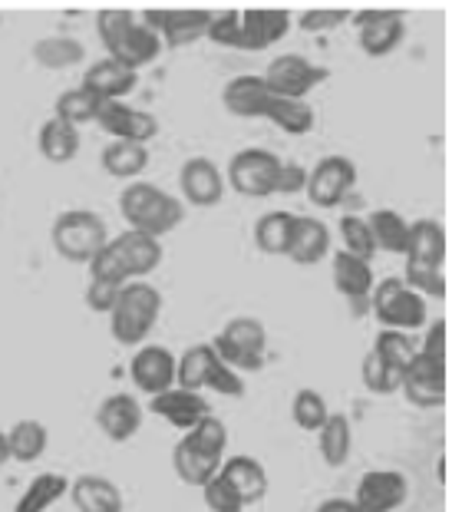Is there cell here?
<instances>
[{
    "instance_id": "6da1fadb",
    "label": "cell",
    "mask_w": 462,
    "mask_h": 512,
    "mask_svg": "<svg viewBox=\"0 0 462 512\" xmlns=\"http://www.w3.org/2000/svg\"><path fill=\"white\" fill-rule=\"evenodd\" d=\"M159 265H162L159 238H149V235L126 228V232L109 238L86 268H90V278L123 288L129 281H146V275H152Z\"/></svg>"
},
{
    "instance_id": "7a4b0ae2",
    "label": "cell",
    "mask_w": 462,
    "mask_h": 512,
    "mask_svg": "<svg viewBox=\"0 0 462 512\" xmlns=\"http://www.w3.org/2000/svg\"><path fill=\"white\" fill-rule=\"evenodd\" d=\"M119 212L132 232H142L149 238H159L175 232L185 222V202L179 195H169L156 182L136 179L129 182L119 195Z\"/></svg>"
},
{
    "instance_id": "3957f363",
    "label": "cell",
    "mask_w": 462,
    "mask_h": 512,
    "mask_svg": "<svg viewBox=\"0 0 462 512\" xmlns=\"http://www.w3.org/2000/svg\"><path fill=\"white\" fill-rule=\"evenodd\" d=\"M162 318V291L149 281H129L109 311V334L123 347H142Z\"/></svg>"
},
{
    "instance_id": "277c9868",
    "label": "cell",
    "mask_w": 462,
    "mask_h": 512,
    "mask_svg": "<svg viewBox=\"0 0 462 512\" xmlns=\"http://www.w3.org/2000/svg\"><path fill=\"white\" fill-rule=\"evenodd\" d=\"M109 242L106 219L93 209H66L50 225V245L73 265H90L99 248Z\"/></svg>"
},
{
    "instance_id": "5b68a950",
    "label": "cell",
    "mask_w": 462,
    "mask_h": 512,
    "mask_svg": "<svg viewBox=\"0 0 462 512\" xmlns=\"http://www.w3.org/2000/svg\"><path fill=\"white\" fill-rule=\"evenodd\" d=\"M215 347L218 361L228 364L238 374H258L268 364V328L258 318H231L215 341H208Z\"/></svg>"
},
{
    "instance_id": "8992f818",
    "label": "cell",
    "mask_w": 462,
    "mask_h": 512,
    "mask_svg": "<svg viewBox=\"0 0 462 512\" xmlns=\"http://www.w3.org/2000/svg\"><path fill=\"white\" fill-rule=\"evenodd\" d=\"M370 311H373V318L380 321V328L403 331V334H410L416 328H426V321H429L426 301L416 291L406 288L400 275L380 278L377 285H373Z\"/></svg>"
},
{
    "instance_id": "52a82bcc",
    "label": "cell",
    "mask_w": 462,
    "mask_h": 512,
    "mask_svg": "<svg viewBox=\"0 0 462 512\" xmlns=\"http://www.w3.org/2000/svg\"><path fill=\"white\" fill-rule=\"evenodd\" d=\"M281 169V156L271 149H241L231 156L228 169H225V185H231L238 195L245 199H268L274 195V179H278Z\"/></svg>"
},
{
    "instance_id": "ba28073f",
    "label": "cell",
    "mask_w": 462,
    "mask_h": 512,
    "mask_svg": "<svg viewBox=\"0 0 462 512\" xmlns=\"http://www.w3.org/2000/svg\"><path fill=\"white\" fill-rule=\"evenodd\" d=\"M350 24L357 27L360 50L367 57H387L406 37V10L403 7H363L350 14Z\"/></svg>"
},
{
    "instance_id": "9c48e42d",
    "label": "cell",
    "mask_w": 462,
    "mask_h": 512,
    "mask_svg": "<svg viewBox=\"0 0 462 512\" xmlns=\"http://www.w3.org/2000/svg\"><path fill=\"white\" fill-rule=\"evenodd\" d=\"M139 20L149 30H156L162 47L182 50L205 37L212 10H205V7H149Z\"/></svg>"
},
{
    "instance_id": "30bf717a",
    "label": "cell",
    "mask_w": 462,
    "mask_h": 512,
    "mask_svg": "<svg viewBox=\"0 0 462 512\" xmlns=\"http://www.w3.org/2000/svg\"><path fill=\"white\" fill-rule=\"evenodd\" d=\"M357 185V166L347 156H324L307 169V189L314 209H337L340 202L354 192Z\"/></svg>"
},
{
    "instance_id": "8fae6325",
    "label": "cell",
    "mask_w": 462,
    "mask_h": 512,
    "mask_svg": "<svg viewBox=\"0 0 462 512\" xmlns=\"http://www.w3.org/2000/svg\"><path fill=\"white\" fill-rule=\"evenodd\" d=\"M264 83H268L271 96H284V100H307L311 90H317L327 80V70L317 67L301 53H281V57L271 60V67L261 73Z\"/></svg>"
},
{
    "instance_id": "7c38bea8",
    "label": "cell",
    "mask_w": 462,
    "mask_h": 512,
    "mask_svg": "<svg viewBox=\"0 0 462 512\" xmlns=\"http://www.w3.org/2000/svg\"><path fill=\"white\" fill-rule=\"evenodd\" d=\"M96 126L103 129L109 139H123V143H139V146H149V139L159 136V119L149 110L129 106L126 100H113V103L99 106Z\"/></svg>"
},
{
    "instance_id": "4fadbf2b",
    "label": "cell",
    "mask_w": 462,
    "mask_h": 512,
    "mask_svg": "<svg viewBox=\"0 0 462 512\" xmlns=\"http://www.w3.org/2000/svg\"><path fill=\"white\" fill-rule=\"evenodd\" d=\"M179 192H182L185 205H195V209H215V205L225 199V172L208 156L185 159L182 172H179Z\"/></svg>"
},
{
    "instance_id": "5bb4252c",
    "label": "cell",
    "mask_w": 462,
    "mask_h": 512,
    "mask_svg": "<svg viewBox=\"0 0 462 512\" xmlns=\"http://www.w3.org/2000/svg\"><path fill=\"white\" fill-rule=\"evenodd\" d=\"M129 380L139 394L156 397L162 390L175 387V354L162 344H142L129 357Z\"/></svg>"
},
{
    "instance_id": "9a60e30c",
    "label": "cell",
    "mask_w": 462,
    "mask_h": 512,
    "mask_svg": "<svg viewBox=\"0 0 462 512\" xmlns=\"http://www.w3.org/2000/svg\"><path fill=\"white\" fill-rule=\"evenodd\" d=\"M142 420H146V410H142L139 397L126 394V390L103 397L96 407V427L113 443H129L142 430Z\"/></svg>"
},
{
    "instance_id": "2e32d148",
    "label": "cell",
    "mask_w": 462,
    "mask_h": 512,
    "mask_svg": "<svg viewBox=\"0 0 462 512\" xmlns=\"http://www.w3.org/2000/svg\"><path fill=\"white\" fill-rule=\"evenodd\" d=\"M294 17L288 7H245L241 10V50H268L288 37Z\"/></svg>"
},
{
    "instance_id": "e0dca14e",
    "label": "cell",
    "mask_w": 462,
    "mask_h": 512,
    "mask_svg": "<svg viewBox=\"0 0 462 512\" xmlns=\"http://www.w3.org/2000/svg\"><path fill=\"white\" fill-rule=\"evenodd\" d=\"M406 496H410V483H406L403 473L370 470V473L360 476L354 503L363 512H396L406 503Z\"/></svg>"
},
{
    "instance_id": "ac0fdd59",
    "label": "cell",
    "mask_w": 462,
    "mask_h": 512,
    "mask_svg": "<svg viewBox=\"0 0 462 512\" xmlns=\"http://www.w3.org/2000/svg\"><path fill=\"white\" fill-rule=\"evenodd\" d=\"M400 390L413 407L439 410L446 403V364L426 361V357H420V351H416V361L406 367Z\"/></svg>"
},
{
    "instance_id": "d6986e66",
    "label": "cell",
    "mask_w": 462,
    "mask_h": 512,
    "mask_svg": "<svg viewBox=\"0 0 462 512\" xmlns=\"http://www.w3.org/2000/svg\"><path fill=\"white\" fill-rule=\"evenodd\" d=\"M149 413H156L159 420L172 423L175 430H192L198 420L208 417L212 407L208 400L198 394V390H185V387H169L162 394L149 397Z\"/></svg>"
},
{
    "instance_id": "ffe728a7",
    "label": "cell",
    "mask_w": 462,
    "mask_h": 512,
    "mask_svg": "<svg viewBox=\"0 0 462 512\" xmlns=\"http://www.w3.org/2000/svg\"><path fill=\"white\" fill-rule=\"evenodd\" d=\"M136 83H139L136 70L123 67V63L113 60V57H103V60H96L86 67L80 86L83 90H90L96 100L113 103V100H126V96L136 90Z\"/></svg>"
},
{
    "instance_id": "44dd1931",
    "label": "cell",
    "mask_w": 462,
    "mask_h": 512,
    "mask_svg": "<svg viewBox=\"0 0 462 512\" xmlns=\"http://www.w3.org/2000/svg\"><path fill=\"white\" fill-rule=\"evenodd\" d=\"M76 512H126V496L109 476L83 473L70 479V493Z\"/></svg>"
},
{
    "instance_id": "7402d4cb",
    "label": "cell",
    "mask_w": 462,
    "mask_h": 512,
    "mask_svg": "<svg viewBox=\"0 0 462 512\" xmlns=\"http://www.w3.org/2000/svg\"><path fill=\"white\" fill-rule=\"evenodd\" d=\"M330 255V228L314 219V215H294V228H291V242H288V255L294 265L311 268L321 265Z\"/></svg>"
},
{
    "instance_id": "603a6c76",
    "label": "cell",
    "mask_w": 462,
    "mask_h": 512,
    "mask_svg": "<svg viewBox=\"0 0 462 512\" xmlns=\"http://www.w3.org/2000/svg\"><path fill=\"white\" fill-rule=\"evenodd\" d=\"M222 103L231 116L264 119V110H268V103H271V90H268V83H264L261 73H241V76H235V80L225 83Z\"/></svg>"
},
{
    "instance_id": "cb8c5ba5",
    "label": "cell",
    "mask_w": 462,
    "mask_h": 512,
    "mask_svg": "<svg viewBox=\"0 0 462 512\" xmlns=\"http://www.w3.org/2000/svg\"><path fill=\"white\" fill-rule=\"evenodd\" d=\"M330 275H334V288L344 294L350 304L370 301V291H373V285H377L370 261L350 255V252H344V248H337V252L330 255Z\"/></svg>"
},
{
    "instance_id": "d4e9b609",
    "label": "cell",
    "mask_w": 462,
    "mask_h": 512,
    "mask_svg": "<svg viewBox=\"0 0 462 512\" xmlns=\"http://www.w3.org/2000/svg\"><path fill=\"white\" fill-rule=\"evenodd\" d=\"M218 473L228 479V486L241 496L245 506H255L268 496V470L255 456H225Z\"/></svg>"
},
{
    "instance_id": "484cf974",
    "label": "cell",
    "mask_w": 462,
    "mask_h": 512,
    "mask_svg": "<svg viewBox=\"0 0 462 512\" xmlns=\"http://www.w3.org/2000/svg\"><path fill=\"white\" fill-rule=\"evenodd\" d=\"M406 261L413 265L443 268L446 261V228L436 219H416L410 222V242H406Z\"/></svg>"
},
{
    "instance_id": "4316f807",
    "label": "cell",
    "mask_w": 462,
    "mask_h": 512,
    "mask_svg": "<svg viewBox=\"0 0 462 512\" xmlns=\"http://www.w3.org/2000/svg\"><path fill=\"white\" fill-rule=\"evenodd\" d=\"M80 146H83V129L63 123V119H57V116H50L37 133L40 156L47 162H53V166H66V162H73Z\"/></svg>"
},
{
    "instance_id": "83f0119b",
    "label": "cell",
    "mask_w": 462,
    "mask_h": 512,
    "mask_svg": "<svg viewBox=\"0 0 462 512\" xmlns=\"http://www.w3.org/2000/svg\"><path fill=\"white\" fill-rule=\"evenodd\" d=\"M99 166H103L106 176L136 182L142 172L149 169V146L109 139V143L103 146V152H99Z\"/></svg>"
},
{
    "instance_id": "f1b7e54d",
    "label": "cell",
    "mask_w": 462,
    "mask_h": 512,
    "mask_svg": "<svg viewBox=\"0 0 462 512\" xmlns=\"http://www.w3.org/2000/svg\"><path fill=\"white\" fill-rule=\"evenodd\" d=\"M30 57H33L37 67L50 70V73H60V70H73L76 63H83L86 60V47L76 37L50 34V37H40L37 43H33Z\"/></svg>"
},
{
    "instance_id": "f546056e",
    "label": "cell",
    "mask_w": 462,
    "mask_h": 512,
    "mask_svg": "<svg viewBox=\"0 0 462 512\" xmlns=\"http://www.w3.org/2000/svg\"><path fill=\"white\" fill-rule=\"evenodd\" d=\"M165 47H162V40H159V34L156 30H149L142 20H136V27L129 30L126 34V40L119 43V47L109 53L113 60H119L123 67H129V70H142V67H149V63H156L159 60V53H162Z\"/></svg>"
},
{
    "instance_id": "4dcf8cb0",
    "label": "cell",
    "mask_w": 462,
    "mask_h": 512,
    "mask_svg": "<svg viewBox=\"0 0 462 512\" xmlns=\"http://www.w3.org/2000/svg\"><path fill=\"white\" fill-rule=\"evenodd\" d=\"M350 450H354V427L344 413H330L324 427L317 430V453L330 470H337L350 460Z\"/></svg>"
},
{
    "instance_id": "1f68e13d",
    "label": "cell",
    "mask_w": 462,
    "mask_h": 512,
    "mask_svg": "<svg viewBox=\"0 0 462 512\" xmlns=\"http://www.w3.org/2000/svg\"><path fill=\"white\" fill-rule=\"evenodd\" d=\"M50 446V430L47 423L40 420H17L14 427L7 430V450L14 463H33L47 453Z\"/></svg>"
},
{
    "instance_id": "d6a6232c",
    "label": "cell",
    "mask_w": 462,
    "mask_h": 512,
    "mask_svg": "<svg viewBox=\"0 0 462 512\" xmlns=\"http://www.w3.org/2000/svg\"><path fill=\"white\" fill-rule=\"evenodd\" d=\"M66 493H70V479L63 473H40V476H33L30 486L20 493L14 512H50Z\"/></svg>"
},
{
    "instance_id": "836d02e7",
    "label": "cell",
    "mask_w": 462,
    "mask_h": 512,
    "mask_svg": "<svg viewBox=\"0 0 462 512\" xmlns=\"http://www.w3.org/2000/svg\"><path fill=\"white\" fill-rule=\"evenodd\" d=\"M367 225H370V235H373V245H377V252L406 255V242H410V222H406L400 212L377 209L367 219Z\"/></svg>"
},
{
    "instance_id": "e575fe53",
    "label": "cell",
    "mask_w": 462,
    "mask_h": 512,
    "mask_svg": "<svg viewBox=\"0 0 462 512\" xmlns=\"http://www.w3.org/2000/svg\"><path fill=\"white\" fill-rule=\"evenodd\" d=\"M264 119H271V123L288 136H307L317 123L311 103L307 100H284V96H271L268 110H264Z\"/></svg>"
},
{
    "instance_id": "d590c367",
    "label": "cell",
    "mask_w": 462,
    "mask_h": 512,
    "mask_svg": "<svg viewBox=\"0 0 462 512\" xmlns=\"http://www.w3.org/2000/svg\"><path fill=\"white\" fill-rule=\"evenodd\" d=\"M218 364V354L212 344H192L189 351L182 357H175V387H185V390H205V380H208V370Z\"/></svg>"
},
{
    "instance_id": "8d00e7d4",
    "label": "cell",
    "mask_w": 462,
    "mask_h": 512,
    "mask_svg": "<svg viewBox=\"0 0 462 512\" xmlns=\"http://www.w3.org/2000/svg\"><path fill=\"white\" fill-rule=\"evenodd\" d=\"M291 228H294V212H284V209L264 212L255 222V245L264 255H288Z\"/></svg>"
},
{
    "instance_id": "74e56055",
    "label": "cell",
    "mask_w": 462,
    "mask_h": 512,
    "mask_svg": "<svg viewBox=\"0 0 462 512\" xmlns=\"http://www.w3.org/2000/svg\"><path fill=\"white\" fill-rule=\"evenodd\" d=\"M99 106H103V100H96V96L90 90H83V86H73V90H63L57 96V103H53V116L76 126V129H83V126L96 123Z\"/></svg>"
},
{
    "instance_id": "f35d334b",
    "label": "cell",
    "mask_w": 462,
    "mask_h": 512,
    "mask_svg": "<svg viewBox=\"0 0 462 512\" xmlns=\"http://www.w3.org/2000/svg\"><path fill=\"white\" fill-rule=\"evenodd\" d=\"M172 466H175V473H179L182 483L205 486L208 479L218 473V466H222V463L212 460V456H205V453H198L192 443L179 440V443H175V450H172Z\"/></svg>"
},
{
    "instance_id": "ab89813d",
    "label": "cell",
    "mask_w": 462,
    "mask_h": 512,
    "mask_svg": "<svg viewBox=\"0 0 462 512\" xmlns=\"http://www.w3.org/2000/svg\"><path fill=\"white\" fill-rule=\"evenodd\" d=\"M182 440L192 443L198 453L212 456V460H218V463H222L225 453H228V427L215 417V413H208V417L198 420L192 430H185Z\"/></svg>"
},
{
    "instance_id": "60d3db41",
    "label": "cell",
    "mask_w": 462,
    "mask_h": 512,
    "mask_svg": "<svg viewBox=\"0 0 462 512\" xmlns=\"http://www.w3.org/2000/svg\"><path fill=\"white\" fill-rule=\"evenodd\" d=\"M416 351H420V347H416L413 337L403 331L383 328L377 334V341H373V354H377L383 364H390L393 370H400V374H406V367L416 361Z\"/></svg>"
},
{
    "instance_id": "b9f144b4",
    "label": "cell",
    "mask_w": 462,
    "mask_h": 512,
    "mask_svg": "<svg viewBox=\"0 0 462 512\" xmlns=\"http://www.w3.org/2000/svg\"><path fill=\"white\" fill-rule=\"evenodd\" d=\"M136 10L129 7H103L96 14V34H99V43L106 47V57L113 53L119 43L126 40V34L132 27H136Z\"/></svg>"
},
{
    "instance_id": "7bdbcfd3",
    "label": "cell",
    "mask_w": 462,
    "mask_h": 512,
    "mask_svg": "<svg viewBox=\"0 0 462 512\" xmlns=\"http://www.w3.org/2000/svg\"><path fill=\"white\" fill-rule=\"evenodd\" d=\"M327 417H330V407L317 390H311V387L297 390L294 400H291V420L297 423V427L307 430V433H317L324 427Z\"/></svg>"
},
{
    "instance_id": "ee69618b",
    "label": "cell",
    "mask_w": 462,
    "mask_h": 512,
    "mask_svg": "<svg viewBox=\"0 0 462 512\" xmlns=\"http://www.w3.org/2000/svg\"><path fill=\"white\" fill-rule=\"evenodd\" d=\"M400 278H403V285L420 294L423 301H443L446 298V275H443V268L413 265V261H406Z\"/></svg>"
},
{
    "instance_id": "f6af8a7d",
    "label": "cell",
    "mask_w": 462,
    "mask_h": 512,
    "mask_svg": "<svg viewBox=\"0 0 462 512\" xmlns=\"http://www.w3.org/2000/svg\"><path fill=\"white\" fill-rule=\"evenodd\" d=\"M360 380H363V387L370 390V394H377V397H390L400 390L403 384V374L400 370H393L390 364H383L377 354H367L363 357V364H360Z\"/></svg>"
},
{
    "instance_id": "bcb514c9",
    "label": "cell",
    "mask_w": 462,
    "mask_h": 512,
    "mask_svg": "<svg viewBox=\"0 0 462 512\" xmlns=\"http://www.w3.org/2000/svg\"><path fill=\"white\" fill-rule=\"evenodd\" d=\"M340 232V242H344V252L357 255L363 261H373V255H377V245H373V235H370V225L363 215H344L337 225Z\"/></svg>"
},
{
    "instance_id": "7dc6e473",
    "label": "cell",
    "mask_w": 462,
    "mask_h": 512,
    "mask_svg": "<svg viewBox=\"0 0 462 512\" xmlns=\"http://www.w3.org/2000/svg\"><path fill=\"white\" fill-rule=\"evenodd\" d=\"M205 37L212 40L215 47L241 50V10L238 7H228V10H222V14H212Z\"/></svg>"
},
{
    "instance_id": "c3c4849f",
    "label": "cell",
    "mask_w": 462,
    "mask_h": 512,
    "mask_svg": "<svg viewBox=\"0 0 462 512\" xmlns=\"http://www.w3.org/2000/svg\"><path fill=\"white\" fill-rule=\"evenodd\" d=\"M347 20H350V7H307L297 17V27L304 34H330V30L344 27Z\"/></svg>"
},
{
    "instance_id": "681fc988",
    "label": "cell",
    "mask_w": 462,
    "mask_h": 512,
    "mask_svg": "<svg viewBox=\"0 0 462 512\" xmlns=\"http://www.w3.org/2000/svg\"><path fill=\"white\" fill-rule=\"evenodd\" d=\"M202 499H205L208 512H245L248 509L245 503H241V496L235 493V489L228 486V479L222 473H215L202 486Z\"/></svg>"
},
{
    "instance_id": "f907efd6",
    "label": "cell",
    "mask_w": 462,
    "mask_h": 512,
    "mask_svg": "<svg viewBox=\"0 0 462 512\" xmlns=\"http://www.w3.org/2000/svg\"><path fill=\"white\" fill-rule=\"evenodd\" d=\"M205 390H212L218 397H245V380H241L238 370H231L228 364L218 361L212 370H208V380H205Z\"/></svg>"
},
{
    "instance_id": "816d5d0a",
    "label": "cell",
    "mask_w": 462,
    "mask_h": 512,
    "mask_svg": "<svg viewBox=\"0 0 462 512\" xmlns=\"http://www.w3.org/2000/svg\"><path fill=\"white\" fill-rule=\"evenodd\" d=\"M307 189V166L297 159H281L278 179H274V195H304Z\"/></svg>"
},
{
    "instance_id": "f5cc1de1",
    "label": "cell",
    "mask_w": 462,
    "mask_h": 512,
    "mask_svg": "<svg viewBox=\"0 0 462 512\" xmlns=\"http://www.w3.org/2000/svg\"><path fill=\"white\" fill-rule=\"evenodd\" d=\"M119 291H123L119 285H109V281L90 278V285H86V291H83V301H86V308H90L93 314H106V318H109V311L116 308Z\"/></svg>"
},
{
    "instance_id": "db71d44e",
    "label": "cell",
    "mask_w": 462,
    "mask_h": 512,
    "mask_svg": "<svg viewBox=\"0 0 462 512\" xmlns=\"http://www.w3.org/2000/svg\"><path fill=\"white\" fill-rule=\"evenodd\" d=\"M420 357H426V361H433V364H446V321L443 318L429 324Z\"/></svg>"
},
{
    "instance_id": "11a10c76",
    "label": "cell",
    "mask_w": 462,
    "mask_h": 512,
    "mask_svg": "<svg viewBox=\"0 0 462 512\" xmlns=\"http://www.w3.org/2000/svg\"><path fill=\"white\" fill-rule=\"evenodd\" d=\"M314 512H363L354 499H340V496H334V499H324L321 506H317Z\"/></svg>"
},
{
    "instance_id": "9f6ffc18",
    "label": "cell",
    "mask_w": 462,
    "mask_h": 512,
    "mask_svg": "<svg viewBox=\"0 0 462 512\" xmlns=\"http://www.w3.org/2000/svg\"><path fill=\"white\" fill-rule=\"evenodd\" d=\"M10 463V450H7V430H0V470Z\"/></svg>"
}]
</instances>
